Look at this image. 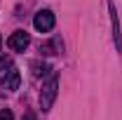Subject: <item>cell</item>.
I'll list each match as a JSON object with an SVG mask.
<instances>
[{
    "instance_id": "2",
    "label": "cell",
    "mask_w": 122,
    "mask_h": 120,
    "mask_svg": "<svg viewBox=\"0 0 122 120\" xmlns=\"http://www.w3.org/2000/svg\"><path fill=\"white\" fill-rule=\"evenodd\" d=\"M54 12L52 10H40L38 14H35V19H33V26H35V31H40V33H49V31L54 28Z\"/></svg>"
},
{
    "instance_id": "4",
    "label": "cell",
    "mask_w": 122,
    "mask_h": 120,
    "mask_svg": "<svg viewBox=\"0 0 122 120\" xmlns=\"http://www.w3.org/2000/svg\"><path fill=\"white\" fill-rule=\"evenodd\" d=\"M108 12H110V26H113V43L117 47V52L122 49V35H120V21H117V12H115V2L108 0Z\"/></svg>"
},
{
    "instance_id": "1",
    "label": "cell",
    "mask_w": 122,
    "mask_h": 120,
    "mask_svg": "<svg viewBox=\"0 0 122 120\" xmlns=\"http://www.w3.org/2000/svg\"><path fill=\"white\" fill-rule=\"evenodd\" d=\"M56 92H59V78L56 73H52L47 78V82H42V90H40V108L42 111H49L54 99H56Z\"/></svg>"
},
{
    "instance_id": "6",
    "label": "cell",
    "mask_w": 122,
    "mask_h": 120,
    "mask_svg": "<svg viewBox=\"0 0 122 120\" xmlns=\"http://www.w3.org/2000/svg\"><path fill=\"white\" fill-rule=\"evenodd\" d=\"M61 49H63V43H61L59 38H54V40H49V43H42V45H40V52H42V54H59Z\"/></svg>"
},
{
    "instance_id": "5",
    "label": "cell",
    "mask_w": 122,
    "mask_h": 120,
    "mask_svg": "<svg viewBox=\"0 0 122 120\" xmlns=\"http://www.w3.org/2000/svg\"><path fill=\"white\" fill-rule=\"evenodd\" d=\"M0 82L5 85V90H16V87H19V82H21L19 71H16L14 66H12V68H7V71H5V75L0 78Z\"/></svg>"
},
{
    "instance_id": "3",
    "label": "cell",
    "mask_w": 122,
    "mask_h": 120,
    "mask_svg": "<svg viewBox=\"0 0 122 120\" xmlns=\"http://www.w3.org/2000/svg\"><path fill=\"white\" fill-rule=\"evenodd\" d=\"M28 45H30V35L26 31H14V33L7 38V47H10L12 52H24Z\"/></svg>"
},
{
    "instance_id": "9",
    "label": "cell",
    "mask_w": 122,
    "mask_h": 120,
    "mask_svg": "<svg viewBox=\"0 0 122 120\" xmlns=\"http://www.w3.org/2000/svg\"><path fill=\"white\" fill-rule=\"evenodd\" d=\"M5 68H12V59H0V71Z\"/></svg>"
},
{
    "instance_id": "10",
    "label": "cell",
    "mask_w": 122,
    "mask_h": 120,
    "mask_svg": "<svg viewBox=\"0 0 122 120\" xmlns=\"http://www.w3.org/2000/svg\"><path fill=\"white\" fill-rule=\"evenodd\" d=\"M21 120H38V118H35V113H24V118H21Z\"/></svg>"
},
{
    "instance_id": "7",
    "label": "cell",
    "mask_w": 122,
    "mask_h": 120,
    "mask_svg": "<svg viewBox=\"0 0 122 120\" xmlns=\"http://www.w3.org/2000/svg\"><path fill=\"white\" fill-rule=\"evenodd\" d=\"M30 66H33V75H47L49 71H52L47 64H40V61H33Z\"/></svg>"
},
{
    "instance_id": "8",
    "label": "cell",
    "mask_w": 122,
    "mask_h": 120,
    "mask_svg": "<svg viewBox=\"0 0 122 120\" xmlns=\"http://www.w3.org/2000/svg\"><path fill=\"white\" fill-rule=\"evenodd\" d=\"M0 120H14L12 111H10V108H2V111H0Z\"/></svg>"
},
{
    "instance_id": "11",
    "label": "cell",
    "mask_w": 122,
    "mask_h": 120,
    "mask_svg": "<svg viewBox=\"0 0 122 120\" xmlns=\"http://www.w3.org/2000/svg\"><path fill=\"white\" fill-rule=\"evenodd\" d=\"M0 45H2V38H0Z\"/></svg>"
}]
</instances>
